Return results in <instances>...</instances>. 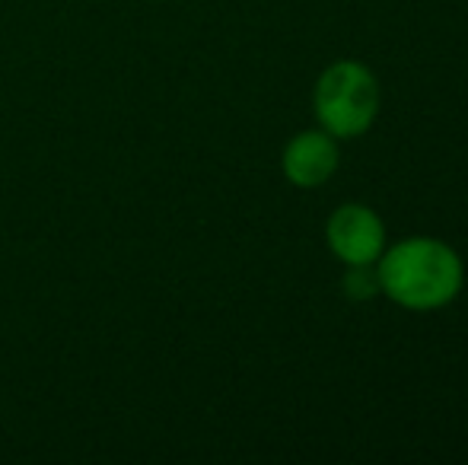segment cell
I'll return each instance as SVG.
<instances>
[{"instance_id": "6da1fadb", "label": "cell", "mask_w": 468, "mask_h": 465, "mask_svg": "<svg viewBox=\"0 0 468 465\" xmlns=\"http://www.w3.org/2000/svg\"><path fill=\"white\" fill-rule=\"evenodd\" d=\"M379 291L405 310H437L463 287V261L446 242L405 239L376 268Z\"/></svg>"}, {"instance_id": "7a4b0ae2", "label": "cell", "mask_w": 468, "mask_h": 465, "mask_svg": "<svg viewBox=\"0 0 468 465\" xmlns=\"http://www.w3.org/2000/svg\"><path fill=\"white\" fill-rule=\"evenodd\" d=\"M313 109L332 137H357L379 112V87L370 68L357 61H338L319 77Z\"/></svg>"}, {"instance_id": "3957f363", "label": "cell", "mask_w": 468, "mask_h": 465, "mask_svg": "<svg viewBox=\"0 0 468 465\" xmlns=\"http://www.w3.org/2000/svg\"><path fill=\"white\" fill-rule=\"evenodd\" d=\"M328 246L345 265H373L382 252V220L364 205H345L328 217Z\"/></svg>"}, {"instance_id": "277c9868", "label": "cell", "mask_w": 468, "mask_h": 465, "mask_svg": "<svg viewBox=\"0 0 468 465\" xmlns=\"http://www.w3.org/2000/svg\"><path fill=\"white\" fill-rule=\"evenodd\" d=\"M338 169V143L328 131H303L283 150V175L300 188H315Z\"/></svg>"}, {"instance_id": "5b68a950", "label": "cell", "mask_w": 468, "mask_h": 465, "mask_svg": "<svg viewBox=\"0 0 468 465\" xmlns=\"http://www.w3.org/2000/svg\"><path fill=\"white\" fill-rule=\"evenodd\" d=\"M351 271L345 274L341 287L351 300H370L379 293V274L373 271L370 265H347Z\"/></svg>"}]
</instances>
